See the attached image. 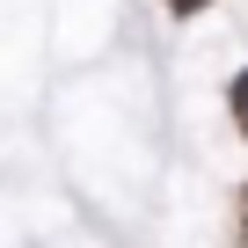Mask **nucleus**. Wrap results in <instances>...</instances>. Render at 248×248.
Returning <instances> with one entry per match:
<instances>
[{"label":"nucleus","mask_w":248,"mask_h":248,"mask_svg":"<svg viewBox=\"0 0 248 248\" xmlns=\"http://www.w3.org/2000/svg\"><path fill=\"white\" fill-rule=\"evenodd\" d=\"M233 124L248 132V73H233Z\"/></svg>","instance_id":"obj_1"},{"label":"nucleus","mask_w":248,"mask_h":248,"mask_svg":"<svg viewBox=\"0 0 248 248\" xmlns=\"http://www.w3.org/2000/svg\"><path fill=\"white\" fill-rule=\"evenodd\" d=\"M168 8H175V15H197V8H212V0H168Z\"/></svg>","instance_id":"obj_2"}]
</instances>
